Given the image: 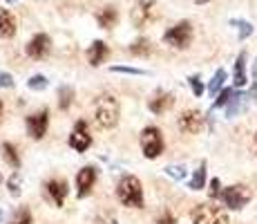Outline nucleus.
I'll return each instance as SVG.
<instances>
[{
	"label": "nucleus",
	"instance_id": "nucleus-1",
	"mask_svg": "<svg viewBox=\"0 0 257 224\" xmlns=\"http://www.w3.org/2000/svg\"><path fill=\"white\" fill-rule=\"evenodd\" d=\"M116 195H118V200L125 204V206H130V208H141L143 206L141 182L137 177H132V175L121 179V184H118V188H116Z\"/></svg>",
	"mask_w": 257,
	"mask_h": 224
},
{
	"label": "nucleus",
	"instance_id": "nucleus-2",
	"mask_svg": "<svg viewBox=\"0 0 257 224\" xmlns=\"http://www.w3.org/2000/svg\"><path fill=\"white\" fill-rule=\"evenodd\" d=\"M96 123L101 128H114L118 121V103L114 97H103L98 99L96 110H94Z\"/></svg>",
	"mask_w": 257,
	"mask_h": 224
},
{
	"label": "nucleus",
	"instance_id": "nucleus-3",
	"mask_svg": "<svg viewBox=\"0 0 257 224\" xmlns=\"http://www.w3.org/2000/svg\"><path fill=\"white\" fill-rule=\"evenodd\" d=\"M164 41L170 45V47H177V49H186L192 41V25L188 21H181L177 23L175 27H170L168 32L164 34Z\"/></svg>",
	"mask_w": 257,
	"mask_h": 224
},
{
	"label": "nucleus",
	"instance_id": "nucleus-4",
	"mask_svg": "<svg viewBox=\"0 0 257 224\" xmlns=\"http://www.w3.org/2000/svg\"><path fill=\"white\" fill-rule=\"evenodd\" d=\"M192 222L195 224H228V215H226V211H221L219 206L199 204V206L192 211Z\"/></svg>",
	"mask_w": 257,
	"mask_h": 224
},
{
	"label": "nucleus",
	"instance_id": "nucleus-5",
	"mask_svg": "<svg viewBox=\"0 0 257 224\" xmlns=\"http://www.w3.org/2000/svg\"><path fill=\"white\" fill-rule=\"evenodd\" d=\"M250 195H253L250 188H246L244 184H235V186H228L221 191V202L228 208H233V211H239L250 202Z\"/></svg>",
	"mask_w": 257,
	"mask_h": 224
},
{
	"label": "nucleus",
	"instance_id": "nucleus-6",
	"mask_svg": "<svg viewBox=\"0 0 257 224\" xmlns=\"http://www.w3.org/2000/svg\"><path fill=\"white\" fill-rule=\"evenodd\" d=\"M141 151L148 159H157L164 153V137H161V132L157 128L150 126L141 132Z\"/></svg>",
	"mask_w": 257,
	"mask_h": 224
},
{
	"label": "nucleus",
	"instance_id": "nucleus-7",
	"mask_svg": "<svg viewBox=\"0 0 257 224\" xmlns=\"http://www.w3.org/2000/svg\"><path fill=\"white\" fill-rule=\"evenodd\" d=\"M157 18V3L155 0H139L132 9V23L135 27H146Z\"/></svg>",
	"mask_w": 257,
	"mask_h": 224
},
{
	"label": "nucleus",
	"instance_id": "nucleus-8",
	"mask_svg": "<svg viewBox=\"0 0 257 224\" xmlns=\"http://www.w3.org/2000/svg\"><path fill=\"white\" fill-rule=\"evenodd\" d=\"M90 143H92V137H90V130H87L85 121H78L76 126H74L72 134H70V146L74 148V151L83 153V151L90 148Z\"/></svg>",
	"mask_w": 257,
	"mask_h": 224
},
{
	"label": "nucleus",
	"instance_id": "nucleus-9",
	"mask_svg": "<svg viewBox=\"0 0 257 224\" xmlns=\"http://www.w3.org/2000/svg\"><path fill=\"white\" fill-rule=\"evenodd\" d=\"M201 126H204V117L197 110H186L179 117V130L186 134H197L201 130Z\"/></svg>",
	"mask_w": 257,
	"mask_h": 224
},
{
	"label": "nucleus",
	"instance_id": "nucleus-10",
	"mask_svg": "<svg viewBox=\"0 0 257 224\" xmlns=\"http://www.w3.org/2000/svg\"><path fill=\"white\" fill-rule=\"evenodd\" d=\"M47 123H49L47 110L32 114V117H27V132L32 134L34 139H43V134H45V130H47Z\"/></svg>",
	"mask_w": 257,
	"mask_h": 224
},
{
	"label": "nucleus",
	"instance_id": "nucleus-11",
	"mask_svg": "<svg viewBox=\"0 0 257 224\" xmlns=\"http://www.w3.org/2000/svg\"><path fill=\"white\" fill-rule=\"evenodd\" d=\"M94 182H96V171L92 166H85L76 177V184H78V197H85L87 193L92 191Z\"/></svg>",
	"mask_w": 257,
	"mask_h": 224
},
{
	"label": "nucleus",
	"instance_id": "nucleus-12",
	"mask_svg": "<svg viewBox=\"0 0 257 224\" xmlns=\"http://www.w3.org/2000/svg\"><path fill=\"white\" fill-rule=\"evenodd\" d=\"M47 49H49V36H45V34L34 36L32 41H29V45H27V54L32 58H43Z\"/></svg>",
	"mask_w": 257,
	"mask_h": 224
},
{
	"label": "nucleus",
	"instance_id": "nucleus-13",
	"mask_svg": "<svg viewBox=\"0 0 257 224\" xmlns=\"http://www.w3.org/2000/svg\"><path fill=\"white\" fill-rule=\"evenodd\" d=\"M107 54H110V49H107V45L103 41H94L90 45V49H87V61H90V65H101L103 61L107 58Z\"/></svg>",
	"mask_w": 257,
	"mask_h": 224
},
{
	"label": "nucleus",
	"instance_id": "nucleus-14",
	"mask_svg": "<svg viewBox=\"0 0 257 224\" xmlns=\"http://www.w3.org/2000/svg\"><path fill=\"white\" fill-rule=\"evenodd\" d=\"M175 103V97L172 94H168V92H157L155 97L150 99V103H148V108H150V112H155V114H161V112H166L168 108Z\"/></svg>",
	"mask_w": 257,
	"mask_h": 224
},
{
	"label": "nucleus",
	"instance_id": "nucleus-15",
	"mask_svg": "<svg viewBox=\"0 0 257 224\" xmlns=\"http://www.w3.org/2000/svg\"><path fill=\"white\" fill-rule=\"evenodd\" d=\"M45 188H47V195L52 197V202L56 204V206H61L63 200H65V195H67V184L61 182V179H54V182H49Z\"/></svg>",
	"mask_w": 257,
	"mask_h": 224
},
{
	"label": "nucleus",
	"instance_id": "nucleus-16",
	"mask_svg": "<svg viewBox=\"0 0 257 224\" xmlns=\"http://www.w3.org/2000/svg\"><path fill=\"white\" fill-rule=\"evenodd\" d=\"M16 34V21L7 9H0V38H9Z\"/></svg>",
	"mask_w": 257,
	"mask_h": 224
},
{
	"label": "nucleus",
	"instance_id": "nucleus-17",
	"mask_svg": "<svg viewBox=\"0 0 257 224\" xmlns=\"http://www.w3.org/2000/svg\"><path fill=\"white\" fill-rule=\"evenodd\" d=\"M235 86L241 88L246 86V54L241 52L235 61Z\"/></svg>",
	"mask_w": 257,
	"mask_h": 224
},
{
	"label": "nucleus",
	"instance_id": "nucleus-18",
	"mask_svg": "<svg viewBox=\"0 0 257 224\" xmlns=\"http://www.w3.org/2000/svg\"><path fill=\"white\" fill-rule=\"evenodd\" d=\"M246 97L248 94H239V92H235V97L230 99V103L226 106V117H235L239 110H244V106H246Z\"/></svg>",
	"mask_w": 257,
	"mask_h": 224
},
{
	"label": "nucleus",
	"instance_id": "nucleus-19",
	"mask_svg": "<svg viewBox=\"0 0 257 224\" xmlns=\"http://www.w3.org/2000/svg\"><path fill=\"white\" fill-rule=\"evenodd\" d=\"M96 21H98V25H101L103 29L114 27V23H116V12H114V7H105L103 12H98Z\"/></svg>",
	"mask_w": 257,
	"mask_h": 224
},
{
	"label": "nucleus",
	"instance_id": "nucleus-20",
	"mask_svg": "<svg viewBox=\"0 0 257 224\" xmlns=\"http://www.w3.org/2000/svg\"><path fill=\"white\" fill-rule=\"evenodd\" d=\"M204 184H206V164H201V166L195 171V175H192L188 186H190L192 191H199V188H204Z\"/></svg>",
	"mask_w": 257,
	"mask_h": 224
},
{
	"label": "nucleus",
	"instance_id": "nucleus-21",
	"mask_svg": "<svg viewBox=\"0 0 257 224\" xmlns=\"http://www.w3.org/2000/svg\"><path fill=\"white\" fill-rule=\"evenodd\" d=\"M152 45L150 41H146V38H139V41H135L130 45V52L135 54V56H146V54H150Z\"/></svg>",
	"mask_w": 257,
	"mask_h": 224
},
{
	"label": "nucleus",
	"instance_id": "nucleus-22",
	"mask_svg": "<svg viewBox=\"0 0 257 224\" xmlns=\"http://www.w3.org/2000/svg\"><path fill=\"white\" fill-rule=\"evenodd\" d=\"M3 155H5V159L9 162V166H14V168L21 166V159H18V153H16V148H14L12 143H3Z\"/></svg>",
	"mask_w": 257,
	"mask_h": 224
},
{
	"label": "nucleus",
	"instance_id": "nucleus-23",
	"mask_svg": "<svg viewBox=\"0 0 257 224\" xmlns=\"http://www.w3.org/2000/svg\"><path fill=\"white\" fill-rule=\"evenodd\" d=\"M230 25H233V27H237V32H239V38H241V41H244V38H248L250 34H253V25L246 23V21L233 18V21H230Z\"/></svg>",
	"mask_w": 257,
	"mask_h": 224
},
{
	"label": "nucleus",
	"instance_id": "nucleus-24",
	"mask_svg": "<svg viewBox=\"0 0 257 224\" xmlns=\"http://www.w3.org/2000/svg\"><path fill=\"white\" fill-rule=\"evenodd\" d=\"M224 81H226V72H224V69H217V74L212 77V81L208 83V92L217 94L221 90V86H224Z\"/></svg>",
	"mask_w": 257,
	"mask_h": 224
},
{
	"label": "nucleus",
	"instance_id": "nucleus-25",
	"mask_svg": "<svg viewBox=\"0 0 257 224\" xmlns=\"http://www.w3.org/2000/svg\"><path fill=\"white\" fill-rule=\"evenodd\" d=\"M233 97H235V90H230V88L221 90V92H219V99L215 101V106H212V108H224V106H228Z\"/></svg>",
	"mask_w": 257,
	"mask_h": 224
},
{
	"label": "nucleus",
	"instance_id": "nucleus-26",
	"mask_svg": "<svg viewBox=\"0 0 257 224\" xmlns=\"http://www.w3.org/2000/svg\"><path fill=\"white\" fill-rule=\"evenodd\" d=\"M27 86H29V90H38V92H41V90L47 88V79L43 77V74H36V77H32L27 81Z\"/></svg>",
	"mask_w": 257,
	"mask_h": 224
},
{
	"label": "nucleus",
	"instance_id": "nucleus-27",
	"mask_svg": "<svg viewBox=\"0 0 257 224\" xmlns=\"http://www.w3.org/2000/svg\"><path fill=\"white\" fill-rule=\"evenodd\" d=\"M12 224H32V213H29L27 208H21V211L12 217Z\"/></svg>",
	"mask_w": 257,
	"mask_h": 224
},
{
	"label": "nucleus",
	"instance_id": "nucleus-28",
	"mask_svg": "<svg viewBox=\"0 0 257 224\" xmlns=\"http://www.w3.org/2000/svg\"><path fill=\"white\" fill-rule=\"evenodd\" d=\"M72 97H74L72 88H61V101H58V106H61V110H65V108H70Z\"/></svg>",
	"mask_w": 257,
	"mask_h": 224
},
{
	"label": "nucleus",
	"instance_id": "nucleus-29",
	"mask_svg": "<svg viewBox=\"0 0 257 224\" xmlns=\"http://www.w3.org/2000/svg\"><path fill=\"white\" fill-rule=\"evenodd\" d=\"M9 193L12 195H21V177H18V173H14L12 179H9Z\"/></svg>",
	"mask_w": 257,
	"mask_h": 224
},
{
	"label": "nucleus",
	"instance_id": "nucleus-30",
	"mask_svg": "<svg viewBox=\"0 0 257 224\" xmlns=\"http://www.w3.org/2000/svg\"><path fill=\"white\" fill-rule=\"evenodd\" d=\"M188 83H190L195 97H201V94H204V86H201V79L199 77H190V79H188Z\"/></svg>",
	"mask_w": 257,
	"mask_h": 224
},
{
	"label": "nucleus",
	"instance_id": "nucleus-31",
	"mask_svg": "<svg viewBox=\"0 0 257 224\" xmlns=\"http://www.w3.org/2000/svg\"><path fill=\"white\" fill-rule=\"evenodd\" d=\"M168 171V175L170 177H175V179H181L186 175V171H184V166H170V168H166Z\"/></svg>",
	"mask_w": 257,
	"mask_h": 224
},
{
	"label": "nucleus",
	"instance_id": "nucleus-32",
	"mask_svg": "<svg viewBox=\"0 0 257 224\" xmlns=\"http://www.w3.org/2000/svg\"><path fill=\"white\" fill-rule=\"evenodd\" d=\"M210 197H221V184H219V179H212V182H210Z\"/></svg>",
	"mask_w": 257,
	"mask_h": 224
},
{
	"label": "nucleus",
	"instance_id": "nucleus-33",
	"mask_svg": "<svg viewBox=\"0 0 257 224\" xmlns=\"http://www.w3.org/2000/svg\"><path fill=\"white\" fill-rule=\"evenodd\" d=\"M0 88H14V79H12V74L0 72Z\"/></svg>",
	"mask_w": 257,
	"mask_h": 224
},
{
	"label": "nucleus",
	"instance_id": "nucleus-34",
	"mask_svg": "<svg viewBox=\"0 0 257 224\" xmlns=\"http://www.w3.org/2000/svg\"><path fill=\"white\" fill-rule=\"evenodd\" d=\"M112 72H127V74H146L143 69H135V67H118V65H114L112 67Z\"/></svg>",
	"mask_w": 257,
	"mask_h": 224
},
{
	"label": "nucleus",
	"instance_id": "nucleus-35",
	"mask_svg": "<svg viewBox=\"0 0 257 224\" xmlns=\"http://www.w3.org/2000/svg\"><path fill=\"white\" fill-rule=\"evenodd\" d=\"M157 224H177V222H175V217H172L170 213H164V215L159 217V222H157Z\"/></svg>",
	"mask_w": 257,
	"mask_h": 224
},
{
	"label": "nucleus",
	"instance_id": "nucleus-36",
	"mask_svg": "<svg viewBox=\"0 0 257 224\" xmlns=\"http://www.w3.org/2000/svg\"><path fill=\"white\" fill-rule=\"evenodd\" d=\"M248 99H255V101H257V83H255L253 88H250V92H248Z\"/></svg>",
	"mask_w": 257,
	"mask_h": 224
},
{
	"label": "nucleus",
	"instance_id": "nucleus-37",
	"mask_svg": "<svg viewBox=\"0 0 257 224\" xmlns=\"http://www.w3.org/2000/svg\"><path fill=\"white\" fill-rule=\"evenodd\" d=\"M253 79H257V58H255V65H253Z\"/></svg>",
	"mask_w": 257,
	"mask_h": 224
},
{
	"label": "nucleus",
	"instance_id": "nucleus-38",
	"mask_svg": "<svg viewBox=\"0 0 257 224\" xmlns=\"http://www.w3.org/2000/svg\"><path fill=\"white\" fill-rule=\"evenodd\" d=\"M197 5H206V3H210V0H195Z\"/></svg>",
	"mask_w": 257,
	"mask_h": 224
},
{
	"label": "nucleus",
	"instance_id": "nucleus-39",
	"mask_svg": "<svg viewBox=\"0 0 257 224\" xmlns=\"http://www.w3.org/2000/svg\"><path fill=\"white\" fill-rule=\"evenodd\" d=\"M0 114H3V103H0Z\"/></svg>",
	"mask_w": 257,
	"mask_h": 224
},
{
	"label": "nucleus",
	"instance_id": "nucleus-40",
	"mask_svg": "<svg viewBox=\"0 0 257 224\" xmlns=\"http://www.w3.org/2000/svg\"><path fill=\"white\" fill-rule=\"evenodd\" d=\"M255 146H257V134H255Z\"/></svg>",
	"mask_w": 257,
	"mask_h": 224
},
{
	"label": "nucleus",
	"instance_id": "nucleus-41",
	"mask_svg": "<svg viewBox=\"0 0 257 224\" xmlns=\"http://www.w3.org/2000/svg\"><path fill=\"white\" fill-rule=\"evenodd\" d=\"M9 3H14V0H9Z\"/></svg>",
	"mask_w": 257,
	"mask_h": 224
}]
</instances>
